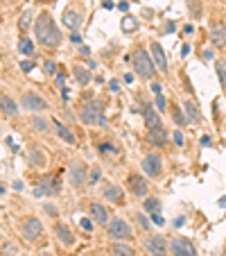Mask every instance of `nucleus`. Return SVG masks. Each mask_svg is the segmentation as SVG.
Wrapping results in <instances>:
<instances>
[{"label":"nucleus","mask_w":226,"mask_h":256,"mask_svg":"<svg viewBox=\"0 0 226 256\" xmlns=\"http://www.w3.org/2000/svg\"><path fill=\"white\" fill-rule=\"evenodd\" d=\"M34 32H36L39 41L45 46V48H54V46L61 44V32H59V28L54 25L52 16H50L48 12H43V14H41L39 18H36Z\"/></svg>","instance_id":"nucleus-1"},{"label":"nucleus","mask_w":226,"mask_h":256,"mask_svg":"<svg viewBox=\"0 0 226 256\" xmlns=\"http://www.w3.org/2000/svg\"><path fill=\"white\" fill-rule=\"evenodd\" d=\"M131 62H134V70L138 72L140 78H145V80L154 78V72H156V64H154V59H152V54H147L143 48L136 50L134 57H131Z\"/></svg>","instance_id":"nucleus-2"},{"label":"nucleus","mask_w":226,"mask_h":256,"mask_svg":"<svg viewBox=\"0 0 226 256\" xmlns=\"http://www.w3.org/2000/svg\"><path fill=\"white\" fill-rule=\"evenodd\" d=\"M82 122H86V125H102V127L106 125V118L100 102H88V104L82 106Z\"/></svg>","instance_id":"nucleus-3"},{"label":"nucleus","mask_w":226,"mask_h":256,"mask_svg":"<svg viewBox=\"0 0 226 256\" xmlns=\"http://www.w3.org/2000/svg\"><path fill=\"white\" fill-rule=\"evenodd\" d=\"M106 227H109V236L113 238V240H129L131 238V229L122 218H113Z\"/></svg>","instance_id":"nucleus-4"},{"label":"nucleus","mask_w":226,"mask_h":256,"mask_svg":"<svg viewBox=\"0 0 226 256\" xmlns=\"http://www.w3.org/2000/svg\"><path fill=\"white\" fill-rule=\"evenodd\" d=\"M43 234V224H41L39 218H27L23 222V236L25 240L34 242V240H39V236Z\"/></svg>","instance_id":"nucleus-5"},{"label":"nucleus","mask_w":226,"mask_h":256,"mask_svg":"<svg viewBox=\"0 0 226 256\" xmlns=\"http://www.w3.org/2000/svg\"><path fill=\"white\" fill-rule=\"evenodd\" d=\"M145 250L152 256H168V240L163 236H149L145 240Z\"/></svg>","instance_id":"nucleus-6"},{"label":"nucleus","mask_w":226,"mask_h":256,"mask_svg":"<svg viewBox=\"0 0 226 256\" xmlns=\"http://www.w3.org/2000/svg\"><path fill=\"white\" fill-rule=\"evenodd\" d=\"M163 159H161V154H154V152H152V154H147L143 159V170H145V174H147V177H159L161 174V168H163Z\"/></svg>","instance_id":"nucleus-7"},{"label":"nucleus","mask_w":226,"mask_h":256,"mask_svg":"<svg viewBox=\"0 0 226 256\" xmlns=\"http://www.w3.org/2000/svg\"><path fill=\"white\" fill-rule=\"evenodd\" d=\"M20 104H23V109H27V112H45V109H48L45 100L41 96H36V93H25V96L20 98Z\"/></svg>","instance_id":"nucleus-8"},{"label":"nucleus","mask_w":226,"mask_h":256,"mask_svg":"<svg viewBox=\"0 0 226 256\" xmlns=\"http://www.w3.org/2000/svg\"><path fill=\"white\" fill-rule=\"evenodd\" d=\"M170 250H172V256H183V254H197L195 252V245L188 238L183 236H177L172 240V245H170Z\"/></svg>","instance_id":"nucleus-9"},{"label":"nucleus","mask_w":226,"mask_h":256,"mask_svg":"<svg viewBox=\"0 0 226 256\" xmlns=\"http://www.w3.org/2000/svg\"><path fill=\"white\" fill-rule=\"evenodd\" d=\"M68 179H70V184L75 186V188H79V186L86 182V170H84V166L79 164V161H72V164H70V170H68Z\"/></svg>","instance_id":"nucleus-10"},{"label":"nucleus","mask_w":226,"mask_h":256,"mask_svg":"<svg viewBox=\"0 0 226 256\" xmlns=\"http://www.w3.org/2000/svg\"><path fill=\"white\" fill-rule=\"evenodd\" d=\"M208 36H211V44L213 46H217V48H224V46H226V25H222V23L211 25V30H208Z\"/></svg>","instance_id":"nucleus-11"},{"label":"nucleus","mask_w":226,"mask_h":256,"mask_svg":"<svg viewBox=\"0 0 226 256\" xmlns=\"http://www.w3.org/2000/svg\"><path fill=\"white\" fill-rule=\"evenodd\" d=\"M149 54H152V59H154V64H156V68H159L161 72H165L168 70V59H165V50L161 48V44H152L149 46Z\"/></svg>","instance_id":"nucleus-12"},{"label":"nucleus","mask_w":226,"mask_h":256,"mask_svg":"<svg viewBox=\"0 0 226 256\" xmlns=\"http://www.w3.org/2000/svg\"><path fill=\"white\" fill-rule=\"evenodd\" d=\"M102 195H104V200H109V202H113V204H125V193H122V188L116 184H106L104 188H102Z\"/></svg>","instance_id":"nucleus-13"},{"label":"nucleus","mask_w":226,"mask_h":256,"mask_svg":"<svg viewBox=\"0 0 226 256\" xmlns=\"http://www.w3.org/2000/svg\"><path fill=\"white\" fill-rule=\"evenodd\" d=\"M127 186H129V190L134 195H138V198H145V195H147V182H145L143 177H138V174H129Z\"/></svg>","instance_id":"nucleus-14"},{"label":"nucleus","mask_w":226,"mask_h":256,"mask_svg":"<svg viewBox=\"0 0 226 256\" xmlns=\"http://www.w3.org/2000/svg\"><path fill=\"white\" fill-rule=\"evenodd\" d=\"M88 211H91V218L95 220L97 224H109V222H111V220H109V211H106L104 204L93 202L91 206H88Z\"/></svg>","instance_id":"nucleus-15"},{"label":"nucleus","mask_w":226,"mask_h":256,"mask_svg":"<svg viewBox=\"0 0 226 256\" xmlns=\"http://www.w3.org/2000/svg\"><path fill=\"white\" fill-rule=\"evenodd\" d=\"M54 234H57L59 242H63V245H66V247L75 245V236H72V234H70V229H68L63 222H57V224H54Z\"/></svg>","instance_id":"nucleus-16"},{"label":"nucleus","mask_w":226,"mask_h":256,"mask_svg":"<svg viewBox=\"0 0 226 256\" xmlns=\"http://www.w3.org/2000/svg\"><path fill=\"white\" fill-rule=\"evenodd\" d=\"M63 25H66L68 30H72V32H77V28L82 25V16L75 10H66L63 12Z\"/></svg>","instance_id":"nucleus-17"},{"label":"nucleus","mask_w":226,"mask_h":256,"mask_svg":"<svg viewBox=\"0 0 226 256\" xmlns=\"http://www.w3.org/2000/svg\"><path fill=\"white\" fill-rule=\"evenodd\" d=\"M0 104H2V116H5V118H14L16 114H18L14 100H11L7 93H2V96H0Z\"/></svg>","instance_id":"nucleus-18"},{"label":"nucleus","mask_w":226,"mask_h":256,"mask_svg":"<svg viewBox=\"0 0 226 256\" xmlns=\"http://www.w3.org/2000/svg\"><path fill=\"white\" fill-rule=\"evenodd\" d=\"M143 116H145V125H147V130L161 127V118H159V114L154 112V106H145V109H143Z\"/></svg>","instance_id":"nucleus-19"},{"label":"nucleus","mask_w":226,"mask_h":256,"mask_svg":"<svg viewBox=\"0 0 226 256\" xmlns=\"http://www.w3.org/2000/svg\"><path fill=\"white\" fill-rule=\"evenodd\" d=\"M147 138L152 140L154 145H163L165 140H168V136H165V132H163V125H161V127H154V130H149Z\"/></svg>","instance_id":"nucleus-20"},{"label":"nucleus","mask_w":226,"mask_h":256,"mask_svg":"<svg viewBox=\"0 0 226 256\" xmlns=\"http://www.w3.org/2000/svg\"><path fill=\"white\" fill-rule=\"evenodd\" d=\"M54 127H57V136L61 140H66V143H70V145L75 143V134H72V132L68 130L66 125H61V122H54Z\"/></svg>","instance_id":"nucleus-21"},{"label":"nucleus","mask_w":226,"mask_h":256,"mask_svg":"<svg viewBox=\"0 0 226 256\" xmlns=\"http://www.w3.org/2000/svg\"><path fill=\"white\" fill-rule=\"evenodd\" d=\"M72 72H75V80H77L82 86H86V84L91 82V78H93L91 72H88L86 68H82V66H75V68H72Z\"/></svg>","instance_id":"nucleus-22"},{"label":"nucleus","mask_w":226,"mask_h":256,"mask_svg":"<svg viewBox=\"0 0 226 256\" xmlns=\"http://www.w3.org/2000/svg\"><path fill=\"white\" fill-rule=\"evenodd\" d=\"M111 256H134V250H131L129 245H125V242L118 240L116 245L111 247Z\"/></svg>","instance_id":"nucleus-23"},{"label":"nucleus","mask_w":226,"mask_h":256,"mask_svg":"<svg viewBox=\"0 0 226 256\" xmlns=\"http://www.w3.org/2000/svg\"><path fill=\"white\" fill-rule=\"evenodd\" d=\"M183 112H186L188 120H193V122H197L199 118H202V116H199V112H197V106H195L190 100H186V102H183Z\"/></svg>","instance_id":"nucleus-24"},{"label":"nucleus","mask_w":226,"mask_h":256,"mask_svg":"<svg viewBox=\"0 0 226 256\" xmlns=\"http://www.w3.org/2000/svg\"><path fill=\"white\" fill-rule=\"evenodd\" d=\"M120 25H122V32H134V30H138V20H136V16H125Z\"/></svg>","instance_id":"nucleus-25"},{"label":"nucleus","mask_w":226,"mask_h":256,"mask_svg":"<svg viewBox=\"0 0 226 256\" xmlns=\"http://www.w3.org/2000/svg\"><path fill=\"white\" fill-rule=\"evenodd\" d=\"M18 52L20 54H32L34 52V44L29 39H20L18 41Z\"/></svg>","instance_id":"nucleus-26"},{"label":"nucleus","mask_w":226,"mask_h":256,"mask_svg":"<svg viewBox=\"0 0 226 256\" xmlns=\"http://www.w3.org/2000/svg\"><path fill=\"white\" fill-rule=\"evenodd\" d=\"M145 208H147L149 213H159L161 202H159V200H154V198H149V200H145Z\"/></svg>","instance_id":"nucleus-27"},{"label":"nucleus","mask_w":226,"mask_h":256,"mask_svg":"<svg viewBox=\"0 0 226 256\" xmlns=\"http://www.w3.org/2000/svg\"><path fill=\"white\" fill-rule=\"evenodd\" d=\"M29 20H32V14H29V12H23V14H20V20H18V30H27L29 28Z\"/></svg>","instance_id":"nucleus-28"},{"label":"nucleus","mask_w":226,"mask_h":256,"mask_svg":"<svg viewBox=\"0 0 226 256\" xmlns=\"http://www.w3.org/2000/svg\"><path fill=\"white\" fill-rule=\"evenodd\" d=\"M29 159L34 161V166H43L45 164V156L41 154L39 150H29Z\"/></svg>","instance_id":"nucleus-29"},{"label":"nucleus","mask_w":226,"mask_h":256,"mask_svg":"<svg viewBox=\"0 0 226 256\" xmlns=\"http://www.w3.org/2000/svg\"><path fill=\"white\" fill-rule=\"evenodd\" d=\"M32 125L36 127L39 132H45V130H48V120H45V118H39V116L32 118Z\"/></svg>","instance_id":"nucleus-30"},{"label":"nucleus","mask_w":226,"mask_h":256,"mask_svg":"<svg viewBox=\"0 0 226 256\" xmlns=\"http://www.w3.org/2000/svg\"><path fill=\"white\" fill-rule=\"evenodd\" d=\"M215 68H217V75H220L222 86H226V66H224L222 62H217V64H215Z\"/></svg>","instance_id":"nucleus-31"},{"label":"nucleus","mask_w":226,"mask_h":256,"mask_svg":"<svg viewBox=\"0 0 226 256\" xmlns=\"http://www.w3.org/2000/svg\"><path fill=\"white\" fill-rule=\"evenodd\" d=\"M43 72H48V75H54V72H57V64H54L52 59H48V62L43 64Z\"/></svg>","instance_id":"nucleus-32"},{"label":"nucleus","mask_w":226,"mask_h":256,"mask_svg":"<svg viewBox=\"0 0 226 256\" xmlns=\"http://www.w3.org/2000/svg\"><path fill=\"white\" fill-rule=\"evenodd\" d=\"M2 256H16V247H14V245H7V242H2Z\"/></svg>","instance_id":"nucleus-33"},{"label":"nucleus","mask_w":226,"mask_h":256,"mask_svg":"<svg viewBox=\"0 0 226 256\" xmlns=\"http://www.w3.org/2000/svg\"><path fill=\"white\" fill-rule=\"evenodd\" d=\"M100 177H102L100 168H93V172H91V179H88V182H91V184H97V182H100Z\"/></svg>","instance_id":"nucleus-34"},{"label":"nucleus","mask_w":226,"mask_h":256,"mask_svg":"<svg viewBox=\"0 0 226 256\" xmlns=\"http://www.w3.org/2000/svg\"><path fill=\"white\" fill-rule=\"evenodd\" d=\"M172 138H174V143H177V145H183V134H181V130H174V132H172Z\"/></svg>","instance_id":"nucleus-35"},{"label":"nucleus","mask_w":226,"mask_h":256,"mask_svg":"<svg viewBox=\"0 0 226 256\" xmlns=\"http://www.w3.org/2000/svg\"><path fill=\"white\" fill-rule=\"evenodd\" d=\"M136 218H138V222H140V227H143V229H149V220H147V218H145V216H143V213H136Z\"/></svg>","instance_id":"nucleus-36"},{"label":"nucleus","mask_w":226,"mask_h":256,"mask_svg":"<svg viewBox=\"0 0 226 256\" xmlns=\"http://www.w3.org/2000/svg\"><path fill=\"white\" fill-rule=\"evenodd\" d=\"M165 104H168V102H165V98H163V96H156V109L165 112Z\"/></svg>","instance_id":"nucleus-37"},{"label":"nucleus","mask_w":226,"mask_h":256,"mask_svg":"<svg viewBox=\"0 0 226 256\" xmlns=\"http://www.w3.org/2000/svg\"><path fill=\"white\" fill-rule=\"evenodd\" d=\"M152 222H156V224H165V220H163V216H161V213H152Z\"/></svg>","instance_id":"nucleus-38"},{"label":"nucleus","mask_w":226,"mask_h":256,"mask_svg":"<svg viewBox=\"0 0 226 256\" xmlns=\"http://www.w3.org/2000/svg\"><path fill=\"white\" fill-rule=\"evenodd\" d=\"M79 222H82V227L86 229V232H91V229H93V222H91V220H88V218H82Z\"/></svg>","instance_id":"nucleus-39"},{"label":"nucleus","mask_w":226,"mask_h":256,"mask_svg":"<svg viewBox=\"0 0 226 256\" xmlns=\"http://www.w3.org/2000/svg\"><path fill=\"white\" fill-rule=\"evenodd\" d=\"M109 88H111L113 93H118V91H120V84H118L116 80H111V82H109Z\"/></svg>","instance_id":"nucleus-40"},{"label":"nucleus","mask_w":226,"mask_h":256,"mask_svg":"<svg viewBox=\"0 0 226 256\" xmlns=\"http://www.w3.org/2000/svg\"><path fill=\"white\" fill-rule=\"evenodd\" d=\"M20 70L29 72V70H32V62H20Z\"/></svg>","instance_id":"nucleus-41"},{"label":"nucleus","mask_w":226,"mask_h":256,"mask_svg":"<svg viewBox=\"0 0 226 256\" xmlns=\"http://www.w3.org/2000/svg\"><path fill=\"white\" fill-rule=\"evenodd\" d=\"M174 118H177V122H179V125H183V122H186V118H183V114L179 112V109H177V112H174Z\"/></svg>","instance_id":"nucleus-42"},{"label":"nucleus","mask_w":226,"mask_h":256,"mask_svg":"<svg viewBox=\"0 0 226 256\" xmlns=\"http://www.w3.org/2000/svg\"><path fill=\"white\" fill-rule=\"evenodd\" d=\"M63 82H66V72H63V75H57V84H59V86H61Z\"/></svg>","instance_id":"nucleus-43"},{"label":"nucleus","mask_w":226,"mask_h":256,"mask_svg":"<svg viewBox=\"0 0 226 256\" xmlns=\"http://www.w3.org/2000/svg\"><path fill=\"white\" fill-rule=\"evenodd\" d=\"M152 91H154L156 96H161V84H152Z\"/></svg>","instance_id":"nucleus-44"},{"label":"nucleus","mask_w":226,"mask_h":256,"mask_svg":"<svg viewBox=\"0 0 226 256\" xmlns=\"http://www.w3.org/2000/svg\"><path fill=\"white\" fill-rule=\"evenodd\" d=\"M70 39H72V41H75V44H79V41H82V36H79V34H77V32H72V36H70Z\"/></svg>","instance_id":"nucleus-45"},{"label":"nucleus","mask_w":226,"mask_h":256,"mask_svg":"<svg viewBox=\"0 0 226 256\" xmlns=\"http://www.w3.org/2000/svg\"><path fill=\"white\" fill-rule=\"evenodd\" d=\"M204 59H213V52H211V50H204Z\"/></svg>","instance_id":"nucleus-46"},{"label":"nucleus","mask_w":226,"mask_h":256,"mask_svg":"<svg viewBox=\"0 0 226 256\" xmlns=\"http://www.w3.org/2000/svg\"><path fill=\"white\" fill-rule=\"evenodd\" d=\"M220 206H226V198H222V200H220Z\"/></svg>","instance_id":"nucleus-47"},{"label":"nucleus","mask_w":226,"mask_h":256,"mask_svg":"<svg viewBox=\"0 0 226 256\" xmlns=\"http://www.w3.org/2000/svg\"><path fill=\"white\" fill-rule=\"evenodd\" d=\"M41 256H50V254H48V252H41Z\"/></svg>","instance_id":"nucleus-48"},{"label":"nucleus","mask_w":226,"mask_h":256,"mask_svg":"<svg viewBox=\"0 0 226 256\" xmlns=\"http://www.w3.org/2000/svg\"><path fill=\"white\" fill-rule=\"evenodd\" d=\"M183 256H197V254H183Z\"/></svg>","instance_id":"nucleus-49"}]
</instances>
